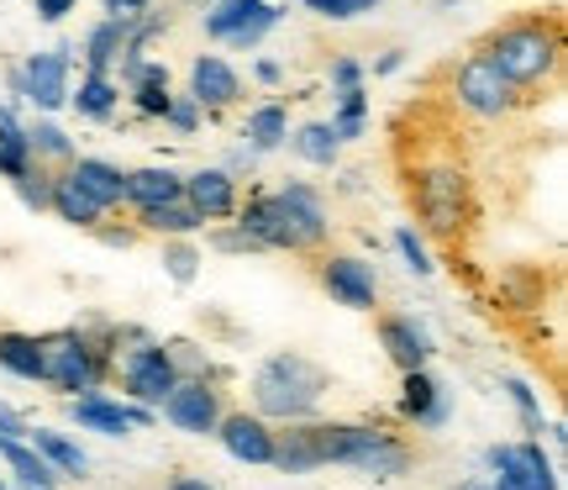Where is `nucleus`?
Instances as JSON below:
<instances>
[{
	"mask_svg": "<svg viewBox=\"0 0 568 490\" xmlns=\"http://www.w3.org/2000/svg\"><path fill=\"white\" fill-rule=\"evenodd\" d=\"M216 438L243 464H268L274 459V428H268V417H258V411H226L222 422H216Z\"/></svg>",
	"mask_w": 568,
	"mask_h": 490,
	"instance_id": "nucleus-14",
	"label": "nucleus"
},
{
	"mask_svg": "<svg viewBox=\"0 0 568 490\" xmlns=\"http://www.w3.org/2000/svg\"><path fill=\"white\" fill-rule=\"evenodd\" d=\"M379 0H305V11H316V17L326 21H353L364 17V11H374Z\"/></svg>",
	"mask_w": 568,
	"mask_h": 490,
	"instance_id": "nucleus-37",
	"label": "nucleus"
},
{
	"mask_svg": "<svg viewBox=\"0 0 568 490\" xmlns=\"http://www.w3.org/2000/svg\"><path fill=\"white\" fill-rule=\"evenodd\" d=\"M69 174H74V184H80V190H84V196H90L95 206H105V211L126 201V174L116 169V163H105V159H80L74 169H69Z\"/></svg>",
	"mask_w": 568,
	"mask_h": 490,
	"instance_id": "nucleus-19",
	"label": "nucleus"
},
{
	"mask_svg": "<svg viewBox=\"0 0 568 490\" xmlns=\"http://www.w3.org/2000/svg\"><path fill=\"white\" fill-rule=\"evenodd\" d=\"M410 201L437 238H458V227H464V169L458 163H426L422 180L410 184Z\"/></svg>",
	"mask_w": 568,
	"mask_h": 490,
	"instance_id": "nucleus-6",
	"label": "nucleus"
},
{
	"mask_svg": "<svg viewBox=\"0 0 568 490\" xmlns=\"http://www.w3.org/2000/svg\"><path fill=\"white\" fill-rule=\"evenodd\" d=\"M27 143H32V159H69V138L53 122H38L27 132Z\"/></svg>",
	"mask_w": 568,
	"mask_h": 490,
	"instance_id": "nucleus-35",
	"label": "nucleus"
},
{
	"mask_svg": "<svg viewBox=\"0 0 568 490\" xmlns=\"http://www.w3.org/2000/svg\"><path fill=\"white\" fill-rule=\"evenodd\" d=\"M395 248L406 253V264L416 269V274H432V269H437V264H432V253H426V243L410 232V227H400V232H395Z\"/></svg>",
	"mask_w": 568,
	"mask_h": 490,
	"instance_id": "nucleus-39",
	"label": "nucleus"
},
{
	"mask_svg": "<svg viewBox=\"0 0 568 490\" xmlns=\"http://www.w3.org/2000/svg\"><path fill=\"white\" fill-rule=\"evenodd\" d=\"M247 238H258L264 248H290V253H311L326 243V211L322 196L311 184H284L274 196H253L247 206L232 211Z\"/></svg>",
	"mask_w": 568,
	"mask_h": 490,
	"instance_id": "nucleus-1",
	"label": "nucleus"
},
{
	"mask_svg": "<svg viewBox=\"0 0 568 490\" xmlns=\"http://www.w3.org/2000/svg\"><path fill=\"white\" fill-rule=\"evenodd\" d=\"M258 6H264V0H222V6H216V11L205 17V32L226 42L232 32H237V27H243L247 17H253V11H258Z\"/></svg>",
	"mask_w": 568,
	"mask_h": 490,
	"instance_id": "nucleus-33",
	"label": "nucleus"
},
{
	"mask_svg": "<svg viewBox=\"0 0 568 490\" xmlns=\"http://www.w3.org/2000/svg\"><path fill=\"white\" fill-rule=\"evenodd\" d=\"M174 380H180V359H174V348L163 343H142L132 348L122 359V386L132 401H142V407H159L163 396L174 390Z\"/></svg>",
	"mask_w": 568,
	"mask_h": 490,
	"instance_id": "nucleus-8",
	"label": "nucleus"
},
{
	"mask_svg": "<svg viewBox=\"0 0 568 490\" xmlns=\"http://www.w3.org/2000/svg\"><path fill=\"white\" fill-rule=\"evenodd\" d=\"M458 490H506V486H500V480H464Z\"/></svg>",
	"mask_w": 568,
	"mask_h": 490,
	"instance_id": "nucleus-49",
	"label": "nucleus"
},
{
	"mask_svg": "<svg viewBox=\"0 0 568 490\" xmlns=\"http://www.w3.org/2000/svg\"><path fill=\"white\" fill-rule=\"evenodd\" d=\"M379 338L400 369H426V359H432V338H426V327H416V317H385Z\"/></svg>",
	"mask_w": 568,
	"mask_h": 490,
	"instance_id": "nucleus-18",
	"label": "nucleus"
},
{
	"mask_svg": "<svg viewBox=\"0 0 568 490\" xmlns=\"http://www.w3.org/2000/svg\"><path fill=\"white\" fill-rule=\"evenodd\" d=\"M17 96L38 106V111H59L69 101V48H53V53H32V63L11 74Z\"/></svg>",
	"mask_w": 568,
	"mask_h": 490,
	"instance_id": "nucleus-12",
	"label": "nucleus"
},
{
	"mask_svg": "<svg viewBox=\"0 0 568 490\" xmlns=\"http://www.w3.org/2000/svg\"><path fill=\"white\" fill-rule=\"evenodd\" d=\"M322 286L332 301H343L353 311H374L379 301V280H374V264L353 259V253H337V259H322Z\"/></svg>",
	"mask_w": 568,
	"mask_h": 490,
	"instance_id": "nucleus-13",
	"label": "nucleus"
},
{
	"mask_svg": "<svg viewBox=\"0 0 568 490\" xmlns=\"http://www.w3.org/2000/svg\"><path fill=\"white\" fill-rule=\"evenodd\" d=\"M163 417L174 422L180 432H195V438H205V432H216V422H222V396L205 386V380H174V390L159 401Z\"/></svg>",
	"mask_w": 568,
	"mask_h": 490,
	"instance_id": "nucleus-10",
	"label": "nucleus"
},
{
	"mask_svg": "<svg viewBox=\"0 0 568 490\" xmlns=\"http://www.w3.org/2000/svg\"><path fill=\"white\" fill-rule=\"evenodd\" d=\"M0 369L17 380H42V338L32 332H0Z\"/></svg>",
	"mask_w": 568,
	"mask_h": 490,
	"instance_id": "nucleus-25",
	"label": "nucleus"
},
{
	"mask_svg": "<svg viewBox=\"0 0 568 490\" xmlns=\"http://www.w3.org/2000/svg\"><path fill=\"white\" fill-rule=\"evenodd\" d=\"M280 74H284L280 63H258V80H264V84H280Z\"/></svg>",
	"mask_w": 568,
	"mask_h": 490,
	"instance_id": "nucleus-48",
	"label": "nucleus"
},
{
	"mask_svg": "<svg viewBox=\"0 0 568 490\" xmlns=\"http://www.w3.org/2000/svg\"><path fill=\"white\" fill-rule=\"evenodd\" d=\"M453 96H458V106H468L474 117H506L510 106L521 101V90H516L485 53L464 59V69L453 74Z\"/></svg>",
	"mask_w": 568,
	"mask_h": 490,
	"instance_id": "nucleus-7",
	"label": "nucleus"
},
{
	"mask_svg": "<svg viewBox=\"0 0 568 490\" xmlns=\"http://www.w3.org/2000/svg\"><path fill=\"white\" fill-rule=\"evenodd\" d=\"M506 390H510V401L521 407V417H527V428H531V432H542V411H537V401H531V390L521 386V380H506Z\"/></svg>",
	"mask_w": 568,
	"mask_h": 490,
	"instance_id": "nucleus-40",
	"label": "nucleus"
},
{
	"mask_svg": "<svg viewBox=\"0 0 568 490\" xmlns=\"http://www.w3.org/2000/svg\"><path fill=\"white\" fill-rule=\"evenodd\" d=\"M27 438H32V449H38L59 474H84V470H90V459H84L69 438H59V432H42L38 428V432H27Z\"/></svg>",
	"mask_w": 568,
	"mask_h": 490,
	"instance_id": "nucleus-31",
	"label": "nucleus"
},
{
	"mask_svg": "<svg viewBox=\"0 0 568 490\" xmlns=\"http://www.w3.org/2000/svg\"><path fill=\"white\" fill-rule=\"evenodd\" d=\"M290 143H295V153H301V159L322 163V169H332V163H337V148H343V143H337V132H332V122H305Z\"/></svg>",
	"mask_w": 568,
	"mask_h": 490,
	"instance_id": "nucleus-30",
	"label": "nucleus"
},
{
	"mask_svg": "<svg viewBox=\"0 0 568 490\" xmlns=\"http://www.w3.org/2000/svg\"><path fill=\"white\" fill-rule=\"evenodd\" d=\"M126 21L132 17H105L95 32H90V42H84V63H90V74H105L111 63L122 59L126 48Z\"/></svg>",
	"mask_w": 568,
	"mask_h": 490,
	"instance_id": "nucleus-26",
	"label": "nucleus"
},
{
	"mask_svg": "<svg viewBox=\"0 0 568 490\" xmlns=\"http://www.w3.org/2000/svg\"><path fill=\"white\" fill-rule=\"evenodd\" d=\"M274 21H280V6H258V11H253V17L243 21V27H237V32H232V48H258V42H264V32L268 27H274Z\"/></svg>",
	"mask_w": 568,
	"mask_h": 490,
	"instance_id": "nucleus-34",
	"label": "nucleus"
},
{
	"mask_svg": "<svg viewBox=\"0 0 568 490\" xmlns=\"http://www.w3.org/2000/svg\"><path fill=\"white\" fill-rule=\"evenodd\" d=\"M32 143H27V127H17V117L0 106V174L6 180H17V174H27L32 169Z\"/></svg>",
	"mask_w": 568,
	"mask_h": 490,
	"instance_id": "nucleus-27",
	"label": "nucleus"
},
{
	"mask_svg": "<svg viewBox=\"0 0 568 490\" xmlns=\"http://www.w3.org/2000/svg\"><path fill=\"white\" fill-rule=\"evenodd\" d=\"M489 470L506 490H558V474H552L542 443H500V449H489Z\"/></svg>",
	"mask_w": 568,
	"mask_h": 490,
	"instance_id": "nucleus-11",
	"label": "nucleus"
},
{
	"mask_svg": "<svg viewBox=\"0 0 568 490\" xmlns=\"http://www.w3.org/2000/svg\"><path fill=\"white\" fill-rule=\"evenodd\" d=\"M69 6H74V0H38V17L42 21H59V17H69Z\"/></svg>",
	"mask_w": 568,
	"mask_h": 490,
	"instance_id": "nucleus-46",
	"label": "nucleus"
},
{
	"mask_svg": "<svg viewBox=\"0 0 568 490\" xmlns=\"http://www.w3.org/2000/svg\"><path fill=\"white\" fill-rule=\"evenodd\" d=\"M337 96H343V106H337V122H332V132H337V143H353V138H364L368 96H364V84H347V90H337Z\"/></svg>",
	"mask_w": 568,
	"mask_h": 490,
	"instance_id": "nucleus-32",
	"label": "nucleus"
},
{
	"mask_svg": "<svg viewBox=\"0 0 568 490\" xmlns=\"http://www.w3.org/2000/svg\"><path fill=\"white\" fill-rule=\"evenodd\" d=\"M48 206H53V211H59V217H63L69 227H101V217H105V206L90 201L80 184H74V174H53Z\"/></svg>",
	"mask_w": 568,
	"mask_h": 490,
	"instance_id": "nucleus-21",
	"label": "nucleus"
},
{
	"mask_svg": "<svg viewBox=\"0 0 568 490\" xmlns=\"http://www.w3.org/2000/svg\"><path fill=\"white\" fill-rule=\"evenodd\" d=\"M190 96L201 101V111H222V106H232L237 96H243V80L232 74V63L226 59H195V69H190Z\"/></svg>",
	"mask_w": 568,
	"mask_h": 490,
	"instance_id": "nucleus-16",
	"label": "nucleus"
},
{
	"mask_svg": "<svg viewBox=\"0 0 568 490\" xmlns=\"http://www.w3.org/2000/svg\"><path fill=\"white\" fill-rule=\"evenodd\" d=\"M358 80H364V69H358L353 59H337V63H332V84H337V90H347V84H358Z\"/></svg>",
	"mask_w": 568,
	"mask_h": 490,
	"instance_id": "nucleus-43",
	"label": "nucleus"
},
{
	"mask_svg": "<svg viewBox=\"0 0 568 490\" xmlns=\"http://www.w3.org/2000/svg\"><path fill=\"white\" fill-rule=\"evenodd\" d=\"M274 470L284 474H311L332 464V422H290L284 432H274Z\"/></svg>",
	"mask_w": 568,
	"mask_h": 490,
	"instance_id": "nucleus-9",
	"label": "nucleus"
},
{
	"mask_svg": "<svg viewBox=\"0 0 568 490\" xmlns=\"http://www.w3.org/2000/svg\"><path fill=\"white\" fill-rule=\"evenodd\" d=\"M216 248H226V253H258V238H247L243 227H237V232H222V238H216Z\"/></svg>",
	"mask_w": 568,
	"mask_h": 490,
	"instance_id": "nucleus-42",
	"label": "nucleus"
},
{
	"mask_svg": "<svg viewBox=\"0 0 568 490\" xmlns=\"http://www.w3.org/2000/svg\"><path fill=\"white\" fill-rule=\"evenodd\" d=\"M184 201L201 211V222H222L237 211V180L226 169H195L184 180Z\"/></svg>",
	"mask_w": 568,
	"mask_h": 490,
	"instance_id": "nucleus-15",
	"label": "nucleus"
},
{
	"mask_svg": "<svg viewBox=\"0 0 568 490\" xmlns=\"http://www.w3.org/2000/svg\"><path fill=\"white\" fill-rule=\"evenodd\" d=\"M126 201L132 206L184 201V180L174 169H138V174H126Z\"/></svg>",
	"mask_w": 568,
	"mask_h": 490,
	"instance_id": "nucleus-24",
	"label": "nucleus"
},
{
	"mask_svg": "<svg viewBox=\"0 0 568 490\" xmlns=\"http://www.w3.org/2000/svg\"><path fill=\"white\" fill-rule=\"evenodd\" d=\"M69 101H74V111H80V117L105 122V117L116 111V101H122V90H116V80H111V74H84L80 96H69Z\"/></svg>",
	"mask_w": 568,
	"mask_h": 490,
	"instance_id": "nucleus-28",
	"label": "nucleus"
},
{
	"mask_svg": "<svg viewBox=\"0 0 568 490\" xmlns=\"http://www.w3.org/2000/svg\"><path fill=\"white\" fill-rule=\"evenodd\" d=\"M163 122L190 138V132L201 127V101H195V96H174V101H169V111H163Z\"/></svg>",
	"mask_w": 568,
	"mask_h": 490,
	"instance_id": "nucleus-38",
	"label": "nucleus"
},
{
	"mask_svg": "<svg viewBox=\"0 0 568 490\" xmlns=\"http://www.w3.org/2000/svg\"><path fill=\"white\" fill-rule=\"evenodd\" d=\"M400 417H410L416 428H443L447 422V390L426 374V369H406V396H400Z\"/></svg>",
	"mask_w": 568,
	"mask_h": 490,
	"instance_id": "nucleus-17",
	"label": "nucleus"
},
{
	"mask_svg": "<svg viewBox=\"0 0 568 490\" xmlns=\"http://www.w3.org/2000/svg\"><path fill=\"white\" fill-rule=\"evenodd\" d=\"M153 0H105V11L111 17H138V11H148Z\"/></svg>",
	"mask_w": 568,
	"mask_h": 490,
	"instance_id": "nucleus-45",
	"label": "nucleus"
},
{
	"mask_svg": "<svg viewBox=\"0 0 568 490\" xmlns=\"http://www.w3.org/2000/svg\"><path fill=\"white\" fill-rule=\"evenodd\" d=\"M0 490H6V480H0Z\"/></svg>",
	"mask_w": 568,
	"mask_h": 490,
	"instance_id": "nucleus-50",
	"label": "nucleus"
},
{
	"mask_svg": "<svg viewBox=\"0 0 568 490\" xmlns=\"http://www.w3.org/2000/svg\"><path fill=\"white\" fill-rule=\"evenodd\" d=\"M163 264H169V274H174V280H190V274H195V264H201V259H195L190 248H169V259H163Z\"/></svg>",
	"mask_w": 568,
	"mask_h": 490,
	"instance_id": "nucleus-41",
	"label": "nucleus"
},
{
	"mask_svg": "<svg viewBox=\"0 0 568 490\" xmlns=\"http://www.w3.org/2000/svg\"><path fill=\"white\" fill-rule=\"evenodd\" d=\"M169 490H216V486H205L195 474H180V480H169Z\"/></svg>",
	"mask_w": 568,
	"mask_h": 490,
	"instance_id": "nucleus-47",
	"label": "nucleus"
},
{
	"mask_svg": "<svg viewBox=\"0 0 568 490\" xmlns=\"http://www.w3.org/2000/svg\"><path fill=\"white\" fill-rule=\"evenodd\" d=\"M332 464H347L374 480H400L416 464V449L400 443L385 428H358V422H332Z\"/></svg>",
	"mask_w": 568,
	"mask_h": 490,
	"instance_id": "nucleus-4",
	"label": "nucleus"
},
{
	"mask_svg": "<svg viewBox=\"0 0 568 490\" xmlns=\"http://www.w3.org/2000/svg\"><path fill=\"white\" fill-rule=\"evenodd\" d=\"M69 411H74V422H80L84 432H105V438L132 432V411L116 407V401H105V396H80Z\"/></svg>",
	"mask_w": 568,
	"mask_h": 490,
	"instance_id": "nucleus-22",
	"label": "nucleus"
},
{
	"mask_svg": "<svg viewBox=\"0 0 568 490\" xmlns=\"http://www.w3.org/2000/svg\"><path fill=\"white\" fill-rule=\"evenodd\" d=\"M11 184H17V196H21L27 206H32V211H42V206H48V190H53V174L32 163V169H27V174H17Z\"/></svg>",
	"mask_w": 568,
	"mask_h": 490,
	"instance_id": "nucleus-36",
	"label": "nucleus"
},
{
	"mask_svg": "<svg viewBox=\"0 0 568 490\" xmlns=\"http://www.w3.org/2000/svg\"><path fill=\"white\" fill-rule=\"evenodd\" d=\"M500 74H506L516 90H531L558 74V59H564V27L552 17H516L506 21L500 32H489L485 48H479Z\"/></svg>",
	"mask_w": 568,
	"mask_h": 490,
	"instance_id": "nucleus-2",
	"label": "nucleus"
},
{
	"mask_svg": "<svg viewBox=\"0 0 568 490\" xmlns=\"http://www.w3.org/2000/svg\"><path fill=\"white\" fill-rule=\"evenodd\" d=\"M27 432H32V428L21 422L17 411H11V407H0V438H27Z\"/></svg>",
	"mask_w": 568,
	"mask_h": 490,
	"instance_id": "nucleus-44",
	"label": "nucleus"
},
{
	"mask_svg": "<svg viewBox=\"0 0 568 490\" xmlns=\"http://www.w3.org/2000/svg\"><path fill=\"white\" fill-rule=\"evenodd\" d=\"M326 396V369L311 364L305 353H274L258 374H253V407L258 417H280V422H301L322 407Z\"/></svg>",
	"mask_w": 568,
	"mask_h": 490,
	"instance_id": "nucleus-3",
	"label": "nucleus"
},
{
	"mask_svg": "<svg viewBox=\"0 0 568 490\" xmlns=\"http://www.w3.org/2000/svg\"><path fill=\"white\" fill-rule=\"evenodd\" d=\"M101 374H105V359L84 332H53V338H42V380L59 386L63 396L95 390Z\"/></svg>",
	"mask_w": 568,
	"mask_h": 490,
	"instance_id": "nucleus-5",
	"label": "nucleus"
},
{
	"mask_svg": "<svg viewBox=\"0 0 568 490\" xmlns=\"http://www.w3.org/2000/svg\"><path fill=\"white\" fill-rule=\"evenodd\" d=\"M243 138L253 148H280L284 138H290V111H284V106H258V111H247Z\"/></svg>",
	"mask_w": 568,
	"mask_h": 490,
	"instance_id": "nucleus-29",
	"label": "nucleus"
},
{
	"mask_svg": "<svg viewBox=\"0 0 568 490\" xmlns=\"http://www.w3.org/2000/svg\"><path fill=\"white\" fill-rule=\"evenodd\" d=\"M138 227L142 232H163V238H180V232H195L201 211L190 201H159V206H138Z\"/></svg>",
	"mask_w": 568,
	"mask_h": 490,
	"instance_id": "nucleus-23",
	"label": "nucleus"
},
{
	"mask_svg": "<svg viewBox=\"0 0 568 490\" xmlns=\"http://www.w3.org/2000/svg\"><path fill=\"white\" fill-rule=\"evenodd\" d=\"M0 459L11 464V474H17L27 490H53L59 486V470H53L32 443H21V438H0Z\"/></svg>",
	"mask_w": 568,
	"mask_h": 490,
	"instance_id": "nucleus-20",
	"label": "nucleus"
}]
</instances>
